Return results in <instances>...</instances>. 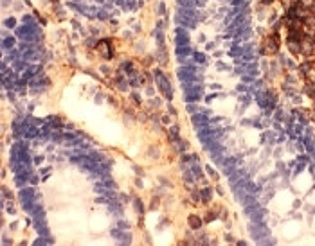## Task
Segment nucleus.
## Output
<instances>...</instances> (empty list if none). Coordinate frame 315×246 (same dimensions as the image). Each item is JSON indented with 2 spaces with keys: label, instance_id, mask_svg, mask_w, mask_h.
<instances>
[{
  "label": "nucleus",
  "instance_id": "obj_24",
  "mask_svg": "<svg viewBox=\"0 0 315 246\" xmlns=\"http://www.w3.org/2000/svg\"><path fill=\"white\" fill-rule=\"evenodd\" d=\"M119 226H121V228H130V224L124 223V221H119Z\"/></svg>",
  "mask_w": 315,
  "mask_h": 246
},
{
  "label": "nucleus",
  "instance_id": "obj_11",
  "mask_svg": "<svg viewBox=\"0 0 315 246\" xmlns=\"http://www.w3.org/2000/svg\"><path fill=\"white\" fill-rule=\"evenodd\" d=\"M133 207H135L137 214H142V212H144V205H142V201H141L139 198H135V199H133Z\"/></svg>",
  "mask_w": 315,
  "mask_h": 246
},
{
  "label": "nucleus",
  "instance_id": "obj_15",
  "mask_svg": "<svg viewBox=\"0 0 315 246\" xmlns=\"http://www.w3.org/2000/svg\"><path fill=\"white\" fill-rule=\"evenodd\" d=\"M200 196H202V199H204V203L211 201V192H209V189H204V190L200 192Z\"/></svg>",
  "mask_w": 315,
  "mask_h": 246
},
{
  "label": "nucleus",
  "instance_id": "obj_26",
  "mask_svg": "<svg viewBox=\"0 0 315 246\" xmlns=\"http://www.w3.org/2000/svg\"><path fill=\"white\" fill-rule=\"evenodd\" d=\"M7 212H9V214H14V207H7Z\"/></svg>",
  "mask_w": 315,
  "mask_h": 246
},
{
  "label": "nucleus",
  "instance_id": "obj_3",
  "mask_svg": "<svg viewBox=\"0 0 315 246\" xmlns=\"http://www.w3.org/2000/svg\"><path fill=\"white\" fill-rule=\"evenodd\" d=\"M177 76H178V79L182 83H186V81H193L196 77V72H194L193 66H180L177 70Z\"/></svg>",
  "mask_w": 315,
  "mask_h": 246
},
{
  "label": "nucleus",
  "instance_id": "obj_7",
  "mask_svg": "<svg viewBox=\"0 0 315 246\" xmlns=\"http://www.w3.org/2000/svg\"><path fill=\"white\" fill-rule=\"evenodd\" d=\"M189 54H193V51H191L189 45H180V47H177V56H178V58H187Z\"/></svg>",
  "mask_w": 315,
  "mask_h": 246
},
{
  "label": "nucleus",
  "instance_id": "obj_20",
  "mask_svg": "<svg viewBox=\"0 0 315 246\" xmlns=\"http://www.w3.org/2000/svg\"><path fill=\"white\" fill-rule=\"evenodd\" d=\"M22 22H23V23H36L34 20H33V16H29V15H23V16H22Z\"/></svg>",
  "mask_w": 315,
  "mask_h": 246
},
{
  "label": "nucleus",
  "instance_id": "obj_23",
  "mask_svg": "<svg viewBox=\"0 0 315 246\" xmlns=\"http://www.w3.org/2000/svg\"><path fill=\"white\" fill-rule=\"evenodd\" d=\"M158 13H160V15H164V13H166V7H164V4H162V2L158 4Z\"/></svg>",
  "mask_w": 315,
  "mask_h": 246
},
{
  "label": "nucleus",
  "instance_id": "obj_1",
  "mask_svg": "<svg viewBox=\"0 0 315 246\" xmlns=\"http://www.w3.org/2000/svg\"><path fill=\"white\" fill-rule=\"evenodd\" d=\"M16 36L22 38L23 42H38L40 40V29L36 23H23L22 27L16 29Z\"/></svg>",
  "mask_w": 315,
  "mask_h": 246
},
{
  "label": "nucleus",
  "instance_id": "obj_25",
  "mask_svg": "<svg viewBox=\"0 0 315 246\" xmlns=\"http://www.w3.org/2000/svg\"><path fill=\"white\" fill-rule=\"evenodd\" d=\"M42 160H43V156H34V162H36V164H40Z\"/></svg>",
  "mask_w": 315,
  "mask_h": 246
},
{
  "label": "nucleus",
  "instance_id": "obj_17",
  "mask_svg": "<svg viewBox=\"0 0 315 246\" xmlns=\"http://www.w3.org/2000/svg\"><path fill=\"white\" fill-rule=\"evenodd\" d=\"M50 131H52V128H50V126H43L42 131H40V135H42L43 138H47V137L50 135Z\"/></svg>",
  "mask_w": 315,
  "mask_h": 246
},
{
  "label": "nucleus",
  "instance_id": "obj_14",
  "mask_svg": "<svg viewBox=\"0 0 315 246\" xmlns=\"http://www.w3.org/2000/svg\"><path fill=\"white\" fill-rule=\"evenodd\" d=\"M122 234H124V230H119V228H112V232H110V235L115 237L117 241H121L122 239Z\"/></svg>",
  "mask_w": 315,
  "mask_h": 246
},
{
  "label": "nucleus",
  "instance_id": "obj_13",
  "mask_svg": "<svg viewBox=\"0 0 315 246\" xmlns=\"http://www.w3.org/2000/svg\"><path fill=\"white\" fill-rule=\"evenodd\" d=\"M169 138L175 140V142L178 140V128H177V126H171V128H169Z\"/></svg>",
  "mask_w": 315,
  "mask_h": 246
},
{
  "label": "nucleus",
  "instance_id": "obj_9",
  "mask_svg": "<svg viewBox=\"0 0 315 246\" xmlns=\"http://www.w3.org/2000/svg\"><path fill=\"white\" fill-rule=\"evenodd\" d=\"M14 43H16V40H14L13 36H7V38H4V43H2V47H4V49L7 51V49H13Z\"/></svg>",
  "mask_w": 315,
  "mask_h": 246
},
{
  "label": "nucleus",
  "instance_id": "obj_22",
  "mask_svg": "<svg viewBox=\"0 0 315 246\" xmlns=\"http://www.w3.org/2000/svg\"><path fill=\"white\" fill-rule=\"evenodd\" d=\"M177 142H178V147H180V151H186V149H187V142H184V140H180V138H178V140H177Z\"/></svg>",
  "mask_w": 315,
  "mask_h": 246
},
{
  "label": "nucleus",
  "instance_id": "obj_2",
  "mask_svg": "<svg viewBox=\"0 0 315 246\" xmlns=\"http://www.w3.org/2000/svg\"><path fill=\"white\" fill-rule=\"evenodd\" d=\"M153 77H155V81H157L158 90L164 94L166 99H169V101H171V99H173V88H171V83H169V79H168L164 74H162V70H160V68L153 70Z\"/></svg>",
  "mask_w": 315,
  "mask_h": 246
},
{
  "label": "nucleus",
  "instance_id": "obj_21",
  "mask_svg": "<svg viewBox=\"0 0 315 246\" xmlns=\"http://www.w3.org/2000/svg\"><path fill=\"white\" fill-rule=\"evenodd\" d=\"M194 59H196L198 63H204V59H205V56H204V54H200V52H194Z\"/></svg>",
  "mask_w": 315,
  "mask_h": 246
},
{
  "label": "nucleus",
  "instance_id": "obj_4",
  "mask_svg": "<svg viewBox=\"0 0 315 246\" xmlns=\"http://www.w3.org/2000/svg\"><path fill=\"white\" fill-rule=\"evenodd\" d=\"M175 43H177V47L189 45V34H187V31L184 27H177L175 29Z\"/></svg>",
  "mask_w": 315,
  "mask_h": 246
},
{
  "label": "nucleus",
  "instance_id": "obj_10",
  "mask_svg": "<svg viewBox=\"0 0 315 246\" xmlns=\"http://www.w3.org/2000/svg\"><path fill=\"white\" fill-rule=\"evenodd\" d=\"M177 22L180 25H186V27H194V22H191L189 18H184V16H180V15H177Z\"/></svg>",
  "mask_w": 315,
  "mask_h": 246
},
{
  "label": "nucleus",
  "instance_id": "obj_5",
  "mask_svg": "<svg viewBox=\"0 0 315 246\" xmlns=\"http://www.w3.org/2000/svg\"><path fill=\"white\" fill-rule=\"evenodd\" d=\"M99 49H101V52H103L105 59H110V58H112V51H110V42H108V40H105V42H99Z\"/></svg>",
  "mask_w": 315,
  "mask_h": 246
},
{
  "label": "nucleus",
  "instance_id": "obj_6",
  "mask_svg": "<svg viewBox=\"0 0 315 246\" xmlns=\"http://www.w3.org/2000/svg\"><path fill=\"white\" fill-rule=\"evenodd\" d=\"M25 124V128H23V137H27V138H34L40 135V131L36 130L34 126H27V122H23Z\"/></svg>",
  "mask_w": 315,
  "mask_h": 246
},
{
  "label": "nucleus",
  "instance_id": "obj_16",
  "mask_svg": "<svg viewBox=\"0 0 315 246\" xmlns=\"http://www.w3.org/2000/svg\"><path fill=\"white\" fill-rule=\"evenodd\" d=\"M47 243H52V239L47 237V235H43V237H38L34 241V244H47Z\"/></svg>",
  "mask_w": 315,
  "mask_h": 246
},
{
  "label": "nucleus",
  "instance_id": "obj_27",
  "mask_svg": "<svg viewBox=\"0 0 315 246\" xmlns=\"http://www.w3.org/2000/svg\"><path fill=\"white\" fill-rule=\"evenodd\" d=\"M79 2H81V0H74V4H79Z\"/></svg>",
  "mask_w": 315,
  "mask_h": 246
},
{
  "label": "nucleus",
  "instance_id": "obj_19",
  "mask_svg": "<svg viewBox=\"0 0 315 246\" xmlns=\"http://www.w3.org/2000/svg\"><path fill=\"white\" fill-rule=\"evenodd\" d=\"M117 85H119V88H121V90H126V85H128V83L122 79V77H117Z\"/></svg>",
  "mask_w": 315,
  "mask_h": 246
},
{
  "label": "nucleus",
  "instance_id": "obj_12",
  "mask_svg": "<svg viewBox=\"0 0 315 246\" xmlns=\"http://www.w3.org/2000/svg\"><path fill=\"white\" fill-rule=\"evenodd\" d=\"M4 25H6L7 29H14V27H16V20H14L13 16H9V18L4 20Z\"/></svg>",
  "mask_w": 315,
  "mask_h": 246
},
{
  "label": "nucleus",
  "instance_id": "obj_18",
  "mask_svg": "<svg viewBox=\"0 0 315 246\" xmlns=\"http://www.w3.org/2000/svg\"><path fill=\"white\" fill-rule=\"evenodd\" d=\"M193 122L198 126V124H205V117H202V115H194L193 117Z\"/></svg>",
  "mask_w": 315,
  "mask_h": 246
},
{
  "label": "nucleus",
  "instance_id": "obj_8",
  "mask_svg": "<svg viewBox=\"0 0 315 246\" xmlns=\"http://www.w3.org/2000/svg\"><path fill=\"white\" fill-rule=\"evenodd\" d=\"M189 226H191L193 230H198L202 226V219L198 216H189Z\"/></svg>",
  "mask_w": 315,
  "mask_h": 246
}]
</instances>
